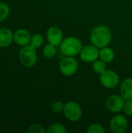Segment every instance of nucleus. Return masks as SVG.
I'll return each mask as SVG.
<instances>
[{
    "instance_id": "nucleus-22",
    "label": "nucleus",
    "mask_w": 132,
    "mask_h": 133,
    "mask_svg": "<svg viewBox=\"0 0 132 133\" xmlns=\"http://www.w3.org/2000/svg\"><path fill=\"white\" fill-rule=\"evenodd\" d=\"M64 107H65V104H63L61 101H56L52 104L51 110L54 113H60L64 111Z\"/></svg>"
},
{
    "instance_id": "nucleus-11",
    "label": "nucleus",
    "mask_w": 132,
    "mask_h": 133,
    "mask_svg": "<svg viewBox=\"0 0 132 133\" xmlns=\"http://www.w3.org/2000/svg\"><path fill=\"white\" fill-rule=\"evenodd\" d=\"M30 39L31 35L26 30H18L14 33L13 41L19 46H26L29 44Z\"/></svg>"
},
{
    "instance_id": "nucleus-8",
    "label": "nucleus",
    "mask_w": 132,
    "mask_h": 133,
    "mask_svg": "<svg viewBox=\"0 0 132 133\" xmlns=\"http://www.w3.org/2000/svg\"><path fill=\"white\" fill-rule=\"evenodd\" d=\"M124 100L121 96L119 95H111L106 101V107L111 112L117 113L123 110L124 105Z\"/></svg>"
},
{
    "instance_id": "nucleus-14",
    "label": "nucleus",
    "mask_w": 132,
    "mask_h": 133,
    "mask_svg": "<svg viewBox=\"0 0 132 133\" xmlns=\"http://www.w3.org/2000/svg\"><path fill=\"white\" fill-rule=\"evenodd\" d=\"M99 57L101 60L105 62L106 63L110 62L114 58V51L107 47H104L101 48L99 52Z\"/></svg>"
},
{
    "instance_id": "nucleus-2",
    "label": "nucleus",
    "mask_w": 132,
    "mask_h": 133,
    "mask_svg": "<svg viewBox=\"0 0 132 133\" xmlns=\"http://www.w3.org/2000/svg\"><path fill=\"white\" fill-rule=\"evenodd\" d=\"M82 48L81 41L75 37H69L62 41L60 44L61 52L65 56H75L79 55Z\"/></svg>"
},
{
    "instance_id": "nucleus-17",
    "label": "nucleus",
    "mask_w": 132,
    "mask_h": 133,
    "mask_svg": "<svg viewBox=\"0 0 132 133\" xmlns=\"http://www.w3.org/2000/svg\"><path fill=\"white\" fill-rule=\"evenodd\" d=\"M93 69L95 72L98 74H102L103 72L107 70V66H106V62H103V60H96L93 65Z\"/></svg>"
},
{
    "instance_id": "nucleus-18",
    "label": "nucleus",
    "mask_w": 132,
    "mask_h": 133,
    "mask_svg": "<svg viewBox=\"0 0 132 133\" xmlns=\"http://www.w3.org/2000/svg\"><path fill=\"white\" fill-rule=\"evenodd\" d=\"M47 132L48 133H65L67 130L63 125L59 123H55L49 126Z\"/></svg>"
},
{
    "instance_id": "nucleus-10",
    "label": "nucleus",
    "mask_w": 132,
    "mask_h": 133,
    "mask_svg": "<svg viewBox=\"0 0 132 133\" xmlns=\"http://www.w3.org/2000/svg\"><path fill=\"white\" fill-rule=\"evenodd\" d=\"M47 38L50 44L54 46H58L64 40L63 33L59 27L51 26L47 31Z\"/></svg>"
},
{
    "instance_id": "nucleus-1",
    "label": "nucleus",
    "mask_w": 132,
    "mask_h": 133,
    "mask_svg": "<svg viewBox=\"0 0 132 133\" xmlns=\"http://www.w3.org/2000/svg\"><path fill=\"white\" fill-rule=\"evenodd\" d=\"M90 40L98 48L107 47L111 40V33L107 26L100 25L94 27L90 33Z\"/></svg>"
},
{
    "instance_id": "nucleus-21",
    "label": "nucleus",
    "mask_w": 132,
    "mask_h": 133,
    "mask_svg": "<svg viewBox=\"0 0 132 133\" xmlns=\"http://www.w3.org/2000/svg\"><path fill=\"white\" fill-rule=\"evenodd\" d=\"M28 132L29 133H44L45 130L44 129L38 125V124H33L31 126H30L29 129H28Z\"/></svg>"
},
{
    "instance_id": "nucleus-13",
    "label": "nucleus",
    "mask_w": 132,
    "mask_h": 133,
    "mask_svg": "<svg viewBox=\"0 0 132 133\" xmlns=\"http://www.w3.org/2000/svg\"><path fill=\"white\" fill-rule=\"evenodd\" d=\"M13 36L12 30L7 28L0 30V48H7L13 41Z\"/></svg>"
},
{
    "instance_id": "nucleus-12",
    "label": "nucleus",
    "mask_w": 132,
    "mask_h": 133,
    "mask_svg": "<svg viewBox=\"0 0 132 133\" xmlns=\"http://www.w3.org/2000/svg\"><path fill=\"white\" fill-rule=\"evenodd\" d=\"M121 96L124 101L132 100V78H128L123 81L121 86Z\"/></svg>"
},
{
    "instance_id": "nucleus-23",
    "label": "nucleus",
    "mask_w": 132,
    "mask_h": 133,
    "mask_svg": "<svg viewBox=\"0 0 132 133\" xmlns=\"http://www.w3.org/2000/svg\"><path fill=\"white\" fill-rule=\"evenodd\" d=\"M124 112L128 115V116H132V100L131 101H126L124 105L123 108Z\"/></svg>"
},
{
    "instance_id": "nucleus-7",
    "label": "nucleus",
    "mask_w": 132,
    "mask_h": 133,
    "mask_svg": "<svg viewBox=\"0 0 132 133\" xmlns=\"http://www.w3.org/2000/svg\"><path fill=\"white\" fill-rule=\"evenodd\" d=\"M128 120L122 115L114 116L110 122V129L114 133L124 132L128 129Z\"/></svg>"
},
{
    "instance_id": "nucleus-3",
    "label": "nucleus",
    "mask_w": 132,
    "mask_h": 133,
    "mask_svg": "<svg viewBox=\"0 0 132 133\" xmlns=\"http://www.w3.org/2000/svg\"><path fill=\"white\" fill-rule=\"evenodd\" d=\"M19 58L21 64L25 67H32L37 62V52L30 44L23 46L19 50Z\"/></svg>"
},
{
    "instance_id": "nucleus-15",
    "label": "nucleus",
    "mask_w": 132,
    "mask_h": 133,
    "mask_svg": "<svg viewBox=\"0 0 132 133\" xmlns=\"http://www.w3.org/2000/svg\"><path fill=\"white\" fill-rule=\"evenodd\" d=\"M56 46L51 44H48L47 45L44 46V49H43V55L45 58H53L55 54H56Z\"/></svg>"
},
{
    "instance_id": "nucleus-5",
    "label": "nucleus",
    "mask_w": 132,
    "mask_h": 133,
    "mask_svg": "<svg viewBox=\"0 0 132 133\" xmlns=\"http://www.w3.org/2000/svg\"><path fill=\"white\" fill-rule=\"evenodd\" d=\"M60 71L65 76H72L78 69V62L75 58L71 56H66L60 62Z\"/></svg>"
},
{
    "instance_id": "nucleus-16",
    "label": "nucleus",
    "mask_w": 132,
    "mask_h": 133,
    "mask_svg": "<svg viewBox=\"0 0 132 133\" xmlns=\"http://www.w3.org/2000/svg\"><path fill=\"white\" fill-rule=\"evenodd\" d=\"M43 43H44V38H43L42 35H40L39 34H34L33 36H31L30 44L35 49L39 48L43 44Z\"/></svg>"
},
{
    "instance_id": "nucleus-19",
    "label": "nucleus",
    "mask_w": 132,
    "mask_h": 133,
    "mask_svg": "<svg viewBox=\"0 0 132 133\" xmlns=\"http://www.w3.org/2000/svg\"><path fill=\"white\" fill-rule=\"evenodd\" d=\"M9 8L7 4L0 2V22L4 21L9 16Z\"/></svg>"
},
{
    "instance_id": "nucleus-6",
    "label": "nucleus",
    "mask_w": 132,
    "mask_h": 133,
    "mask_svg": "<svg viewBox=\"0 0 132 133\" xmlns=\"http://www.w3.org/2000/svg\"><path fill=\"white\" fill-rule=\"evenodd\" d=\"M100 81L104 87L111 89L116 87L118 85L120 78L118 74L114 71L106 70L102 74H100Z\"/></svg>"
},
{
    "instance_id": "nucleus-9",
    "label": "nucleus",
    "mask_w": 132,
    "mask_h": 133,
    "mask_svg": "<svg viewBox=\"0 0 132 133\" xmlns=\"http://www.w3.org/2000/svg\"><path fill=\"white\" fill-rule=\"evenodd\" d=\"M98 48L95 45H86L83 47L80 51V58L86 62H93L99 57Z\"/></svg>"
},
{
    "instance_id": "nucleus-4",
    "label": "nucleus",
    "mask_w": 132,
    "mask_h": 133,
    "mask_svg": "<svg viewBox=\"0 0 132 133\" xmlns=\"http://www.w3.org/2000/svg\"><path fill=\"white\" fill-rule=\"evenodd\" d=\"M64 114L67 119L71 122L79 121L82 115V111L79 104L75 102L69 101L65 104L64 107Z\"/></svg>"
},
{
    "instance_id": "nucleus-20",
    "label": "nucleus",
    "mask_w": 132,
    "mask_h": 133,
    "mask_svg": "<svg viewBox=\"0 0 132 133\" xmlns=\"http://www.w3.org/2000/svg\"><path fill=\"white\" fill-rule=\"evenodd\" d=\"M87 132L89 133H103L104 129L100 124H93L87 129Z\"/></svg>"
}]
</instances>
